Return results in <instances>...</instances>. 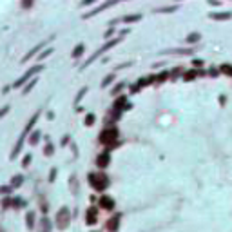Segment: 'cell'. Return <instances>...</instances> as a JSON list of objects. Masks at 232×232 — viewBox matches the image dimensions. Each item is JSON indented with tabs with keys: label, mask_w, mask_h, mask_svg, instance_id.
I'll return each mask as SVG.
<instances>
[{
	"label": "cell",
	"mask_w": 232,
	"mask_h": 232,
	"mask_svg": "<svg viewBox=\"0 0 232 232\" xmlns=\"http://www.w3.org/2000/svg\"><path fill=\"white\" fill-rule=\"evenodd\" d=\"M38 118H40V113H35V114H33V118L29 120V123L26 125V129H24V132L20 134V138H18V142H16V145H15V147H13V151H11V154H9V158H11V160H15L16 156H18V152L22 151V145H24V140H26V136H27V134L31 132L33 125H35V123L38 122Z\"/></svg>",
	"instance_id": "6da1fadb"
},
{
	"label": "cell",
	"mask_w": 232,
	"mask_h": 232,
	"mask_svg": "<svg viewBox=\"0 0 232 232\" xmlns=\"http://www.w3.org/2000/svg\"><path fill=\"white\" fill-rule=\"evenodd\" d=\"M120 42V38H113V40H109V42L105 44V45H102V47H100V49H96L95 53L91 54V58H89V60H85L84 63H82V65H80V69H82V71H84L85 67H87V65H91V63L95 62L96 58H98V56H102V54L105 53V51H109V49H111V47H113V45H116V44Z\"/></svg>",
	"instance_id": "7a4b0ae2"
},
{
	"label": "cell",
	"mask_w": 232,
	"mask_h": 232,
	"mask_svg": "<svg viewBox=\"0 0 232 232\" xmlns=\"http://www.w3.org/2000/svg\"><path fill=\"white\" fill-rule=\"evenodd\" d=\"M69 223H71V212H69V209L67 207L58 209V212H56V227L60 230H65L69 227Z\"/></svg>",
	"instance_id": "3957f363"
},
{
	"label": "cell",
	"mask_w": 232,
	"mask_h": 232,
	"mask_svg": "<svg viewBox=\"0 0 232 232\" xmlns=\"http://www.w3.org/2000/svg\"><path fill=\"white\" fill-rule=\"evenodd\" d=\"M89 183H91L96 190L102 192L104 189H107V185H109V178H107L105 174H95V172H93V174H89Z\"/></svg>",
	"instance_id": "277c9868"
},
{
	"label": "cell",
	"mask_w": 232,
	"mask_h": 232,
	"mask_svg": "<svg viewBox=\"0 0 232 232\" xmlns=\"http://www.w3.org/2000/svg\"><path fill=\"white\" fill-rule=\"evenodd\" d=\"M42 69H44V65H33L31 69H27V71L24 73V76H22V78H18V80L15 82V87H20V85H24L27 80H29V78H31V76H35L36 73H40Z\"/></svg>",
	"instance_id": "5b68a950"
},
{
	"label": "cell",
	"mask_w": 232,
	"mask_h": 232,
	"mask_svg": "<svg viewBox=\"0 0 232 232\" xmlns=\"http://www.w3.org/2000/svg\"><path fill=\"white\" fill-rule=\"evenodd\" d=\"M116 138H118V129H116V127H113V129H105V131L100 134V142H102V143H105V145H111Z\"/></svg>",
	"instance_id": "8992f818"
},
{
	"label": "cell",
	"mask_w": 232,
	"mask_h": 232,
	"mask_svg": "<svg viewBox=\"0 0 232 232\" xmlns=\"http://www.w3.org/2000/svg\"><path fill=\"white\" fill-rule=\"evenodd\" d=\"M114 4H116V2H113V0H111V2H105V4H102V6H96V7H95L93 11L85 13V15L82 16V18H91V16H95V15H98V13H102V11H105V9H109V7H113Z\"/></svg>",
	"instance_id": "52a82bcc"
},
{
	"label": "cell",
	"mask_w": 232,
	"mask_h": 232,
	"mask_svg": "<svg viewBox=\"0 0 232 232\" xmlns=\"http://www.w3.org/2000/svg\"><path fill=\"white\" fill-rule=\"evenodd\" d=\"M44 45H47V44H45V42H40V44H38V45H35V47H33V49H31V51H29V53H26V56L22 58L20 62H27L29 58H33V56H35V54L38 53L40 49H44Z\"/></svg>",
	"instance_id": "ba28073f"
},
{
	"label": "cell",
	"mask_w": 232,
	"mask_h": 232,
	"mask_svg": "<svg viewBox=\"0 0 232 232\" xmlns=\"http://www.w3.org/2000/svg\"><path fill=\"white\" fill-rule=\"evenodd\" d=\"M51 229H53L51 221L44 216L42 220H40V223H38V232H51Z\"/></svg>",
	"instance_id": "9c48e42d"
},
{
	"label": "cell",
	"mask_w": 232,
	"mask_h": 232,
	"mask_svg": "<svg viewBox=\"0 0 232 232\" xmlns=\"http://www.w3.org/2000/svg\"><path fill=\"white\" fill-rule=\"evenodd\" d=\"M109 152H104V154H100V156H98V158H96V165H98V167H100V169H104V167H107V165H109Z\"/></svg>",
	"instance_id": "30bf717a"
},
{
	"label": "cell",
	"mask_w": 232,
	"mask_h": 232,
	"mask_svg": "<svg viewBox=\"0 0 232 232\" xmlns=\"http://www.w3.org/2000/svg\"><path fill=\"white\" fill-rule=\"evenodd\" d=\"M96 220H98V216H96V209L95 207H91L87 214H85V223H89V225H95Z\"/></svg>",
	"instance_id": "8fae6325"
},
{
	"label": "cell",
	"mask_w": 232,
	"mask_h": 232,
	"mask_svg": "<svg viewBox=\"0 0 232 232\" xmlns=\"http://www.w3.org/2000/svg\"><path fill=\"white\" fill-rule=\"evenodd\" d=\"M100 207H104L105 211H111V209L114 207V201H113V198H109V196H102V198H100Z\"/></svg>",
	"instance_id": "7c38bea8"
},
{
	"label": "cell",
	"mask_w": 232,
	"mask_h": 232,
	"mask_svg": "<svg viewBox=\"0 0 232 232\" xmlns=\"http://www.w3.org/2000/svg\"><path fill=\"white\" fill-rule=\"evenodd\" d=\"M26 225H27V229H33V227H35V212L33 211L27 212V216H26Z\"/></svg>",
	"instance_id": "4fadbf2b"
},
{
	"label": "cell",
	"mask_w": 232,
	"mask_h": 232,
	"mask_svg": "<svg viewBox=\"0 0 232 232\" xmlns=\"http://www.w3.org/2000/svg\"><path fill=\"white\" fill-rule=\"evenodd\" d=\"M84 51H85V45H84V44H78L76 49L73 51V58H80V56L84 54Z\"/></svg>",
	"instance_id": "5bb4252c"
},
{
	"label": "cell",
	"mask_w": 232,
	"mask_h": 232,
	"mask_svg": "<svg viewBox=\"0 0 232 232\" xmlns=\"http://www.w3.org/2000/svg\"><path fill=\"white\" fill-rule=\"evenodd\" d=\"M40 140V131H33L31 136H29V145H36Z\"/></svg>",
	"instance_id": "9a60e30c"
},
{
	"label": "cell",
	"mask_w": 232,
	"mask_h": 232,
	"mask_svg": "<svg viewBox=\"0 0 232 232\" xmlns=\"http://www.w3.org/2000/svg\"><path fill=\"white\" fill-rule=\"evenodd\" d=\"M22 181H24V178H22L20 174H16V176H13V179H11V187L13 189H16V187H20Z\"/></svg>",
	"instance_id": "2e32d148"
},
{
	"label": "cell",
	"mask_w": 232,
	"mask_h": 232,
	"mask_svg": "<svg viewBox=\"0 0 232 232\" xmlns=\"http://www.w3.org/2000/svg\"><path fill=\"white\" fill-rule=\"evenodd\" d=\"M142 18V15H129V16H123L122 22H138Z\"/></svg>",
	"instance_id": "e0dca14e"
},
{
	"label": "cell",
	"mask_w": 232,
	"mask_h": 232,
	"mask_svg": "<svg viewBox=\"0 0 232 232\" xmlns=\"http://www.w3.org/2000/svg\"><path fill=\"white\" fill-rule=\"evenodd\" d=\"M116 227H118V216H116V218H111V221L107 223V229H109V230H114Z\"/></svg>",
	"instance_id": "ac0fdd59"
},
{
	"label": "cell",
	"mask_w": 232,
	"mask_h": 232,
	"mask_svg": "<svg viewBox=\"0 0 232 232\" xmlns=\"http://www.w3.org/2000/svg\"><path fill=\"white\" fill-rule=\"evenodd\" d=\"M95 122H96V116L95 114H87L85 116V125H95Z\"/></svg>",
	"instance_id": "d6986e66"
},
{
	"label": "cell",
	"mask_w": 232,
	"mask_h": 232,
	"mask_svg": "<svg viewBox=\"0 0 232 232\" xmlns=\"http://www.w3.org/2000/svg\"><path fill=\"white\" fill-rule=\"evenodd\" d=\"M85 93H87V87H84V89L76 95V98H74V104H80V102H82V98L85 96Z\"/></svg>",
	"instance_id": "ffe728a7"
},
{
	"label": "cell",
	"mask_w": 232,
	"mask_h": 232,
	"mask_svg": "<svg viewBox=\"0 0 232 232\" xmlns=\"http://www.w3.org/2000/svg\"><path fill=\"white\" fill-rule=\"evenodd\" d=\"M127 100H125V96H122V98H118V100H116L114 102V109H122V107H123V104H125Z\"/></svg>",
	"instance_id": "44dd1931"
},
{
	"label": "cell",
	"mask_w": 232,
	"mask_h": 232,
	"mask_svg": "<svg viewBox=\"0 0 232 232\" xmlns=\"http://www.w3.org/2000/svg\"><path fill=\"white\" fill-rule=\"evenodd\" d=\"M114 78H116L114 74H109V76H107L105 80L102 82V87H107V85H109V84H111V82H113V80H114Z\"/></svg>",
	"instance_id": "7402d4cb"
},
{
	"label": "cell",
	"mask_w": 232,
	"mask_h": 232,
	"mask_svg": "<svg viewBox=\"0 0 232 232\" xmlns=\"http://www.w3.org/2000/svg\"><path fill=\"white\" fill-rule=\"evenodd\" d=\"M53 152H54L53 145H51V143H47V145H45V151H44V154H45V156H51Z\"/></svg>",
	"instance_id": "603a6c76"
},
{
	"label": "cell",
	"mask_w": 232,
	"mask_h": 232,
	"mask_svg": "<svg viewBox=\"0 0 232 232\" xmlns=\"http://www.w3.org/2000/svg\"><path fill=\"white\" fill-rule=\"evenodd\" d=\"M31 160H33L31 154H26V156H24V161H22V167H27V165L31 163Z\"/></svg>",
	"instance_id": "cb8c5ba5"
},
{
	"label": "cell",
	"mask_w": 232,
	"mask_h": 232,
	"mask_svg": "<svg viewBox=\"0 0 232 232\" xmlns=\"http://www.w3.org/2000/svg\"><path fill=\"white\" fill-rule=\"evenodd\" d=\"M35 84H36V80H31V82H29V84L26 85V89H24V95H27V93H29V91H31L33 87H35Z\"/></svg>",
	"instance_id": "d4e9b609"
},
{
	"label": "cell",
	"mask_w": 232,
	"mask_h": 232,
	"mask_svg": "<svg viewBox=\"0 0 232 232\" xmlns=\"http://www.w3.org/2000/svg\"><path fill=\"white\" fill-rule=\"evenodd\" d=\"M51 53H53V49H51V47H49V49H45L44 53H40V56H38V60H44V58H47V56H49Z\"/></svg>",
	"instance_id": "484cf974"
},
{
	"label": "cell",
	"mask_w": 232,
	"mask_h": 232,
	"mask_svg": "<svg viewBox=\"0 0 232 232\" xmlns=\"http://www.w3.org/2000/svg\"><path fill=\"white\" fill-rule=\"evenodd\" d=\"M11 190H13V187H7V185H2V187H0V194H9Z\"/></svg>",
	"instance_id": "4316f807"
},
{
	"label": "cell",
	"mask_w": 232,
	"mask_h": 232,
	"mask_svg": "<svg viewBox=\"0 0 232 232\" xmlns=\"http://www.w3.org/2000/svg\"><path fill=\"white\" fill-rule=\"evenodd\" d=\"M122 87H123V84H118V85H114V89L111 91V95H113V96H116L118 93H120V89H122Z\"/></svg>",
	"instance_id": "83f0119b"
},
{
	"label": "cell",
	"mask_w": 232,
	"mask_h": 232,
	"mask_svg": "<svg viewBox=\"0 0 232 232\" xmlns=\"http://www.w3.org/2000/svg\"><path fill=\"white\" fill-rule=\"evenodd\" d=\"M7 113H9V105L2 107V109H0V118H4V116L7 114Z\"/></svg>",
	"instance_id": "f1b7e54d"
},
{
	"label": "cell",
	"mask_w": 232,
	"mask_h": 232,
	"mask_svg": "<svg viewBox=\"0 0 232 232\" xmlns=\"http://www.w3.org/2000/svg\"><path fill=\"white\" fill-rule=\"evenodd\" d=\"M54 178H56V167H53L49 172V181H54Z\"/></svg>",
	"instance_id": "f546056e"
},
{
	"label": "cell",
	"mask_w": 232,
	"mask_h": 232,
	"mask_svg": "<svg viewBox=\"0 0 232 232\" xmlns=\"http://www.w3.org/2000/svg\"><path fill=\"white\" fill-rule=\"evenodd\" d=\"M198 38H200L198 35H190V36H189V42H194V40H198Z\"/></svg>",
	"instance_id": "4dcf8cb0"
},
{
	"label": "cell",
	"mask_w": 232,
	"mask_h": 232,
	"mask_svg": "<svg viewBox=\"0 0 232 232\" xmlns=\"http://www.w3.org/2000/svg\"><path fill=\"white\" fill-rule=\"evenodd\" d=\"M113 33H114V29H109V31L105 33V38H109V36H111V35H113Z\"/></svg>",
	"instance_id": "1f68e13d"
},
{
	"label": "cell",
	"mask_w": 232,
	"mask_h": 232,
	"mask_svg": "<svg viewBox=\"0 0 232 232\" xmlns=\"http://www.w3.org/2000/svg\"><path fill=\"white\" fill-rule=\"evenodd\" d=\"M0 232H2V229H0Z\"/></svg>",
	"instance_id": "d6a6232c"
}]
</instances>
